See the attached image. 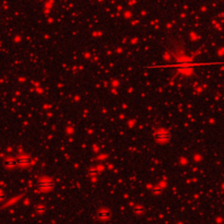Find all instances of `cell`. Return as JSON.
I'll use <instances>...</instances> for the list:
<instances>
[{"mask_svg": "<svg viewBox=\"0 0 224 224\" xmlns=\"http://www.w3.org/2000/svg\"><path fill=\"white\" fill-rule=\"evenodd\" d=\"M17 165H29L32 162L31 156H19L18 159H15Z\"/></svg>", "mask_w": 224, "mask_h": 224, "instance_id": "cell-1", "label": "cell"}, {"mask_svg": "<svg viewBox=\"0 0 224 224\" xmlns=\"http://www.w3.org/2000/svg\"><path fill=\"white\" fill-rule=\"evenodd\" d=\"M155 138L156 140H167L171 138V133L168 132V131H159V132H156L155 133Z\"/></svg>", "mask_w": 224, "mask_h": 224, "instance_id": "cell-2", "label": "cell"}, {"mask_svg": "<svg viewBox=\"0 0 224 224\" xmlns=\"http://www.w3.org/2000/svg\"><path fill=\"white\" fill-rule=\"evenodd\" d=\"M53 186H54V183L51 181H43L41 183H38V187L44 189V190H47V189L51 188Z\"/></svg>", "mask_w": 224, "mask_h": 224, "instance_id": "cell-3", "label": "cell"}, {"mask_svg": "<svg viewBox=\"0 0 224 224\" xmlns=\"http://www.w3.org/2000/svg\"><path fill=\"white\" fill-rule=\"evenodd\" d=\"M97 215H99V218L100 219L104 220V219H108L111 217V212L108 211V210H106V209H102V210L99 211Z\"/></svg>", "mask_w": 224, "mask_h": 224, "instance_id": "cell-4", "label": "cell"}]
</instances>
